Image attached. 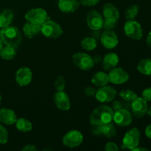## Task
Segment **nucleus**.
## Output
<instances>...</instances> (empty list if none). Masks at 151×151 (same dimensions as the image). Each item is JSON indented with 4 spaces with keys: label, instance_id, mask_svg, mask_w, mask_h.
Listing matches in <instances>:
<instances>
[{
    "label": "nucleus",
    "instance_id": "nucleus-1",
    "mask_svg": "<svg viewBox=\"0 0 151 151\" xmlns=\"http://www.w3.org/2000/svg\"><path fill=\"white\" fill-rule=\"evenodd\" d=\"M114 111L110 106L101 105L96 108L90 116V123L94 126L105 125L113 121Z\"/></svg>",
    "mask_w": 151,
    "mask_h": 151
},
{
    "label": "nucleus",
    "instance_id": "nucleus-15",
    "mask_svg": "<svg viewBox=\"0 0 151 151\" xmlns=\"http://www.w3.org/2000/svg\"><path fill=\"white\" fill-rule=\"evenodd\" d=\"M101 44L105 48L114 49L117 46L119 43V39L116 34L113 30H108L106 29L104 32H102L100 36Z\"/></svg>",
    "mask_w": 151,
    "mask_h": 151
},
{
    "label": "nucleus",
    "instance_id": "nucleus-32",
    "mask_svg": "<svg viewBox=\"0 0 151 151\" xmlns=\"http://www.w3.org/2000/svg\"><path fill=\"white\" fill-rule=\"evenodd\" d=\"M66 87V81L63 76H58L55 81V88L56 91H64Z\"/></svg>",
    "mask_w": 151,
    "mask_h": 151
},
{
    "label": "nucleus",
    "instance_id": "nucleus-41",
    "mask_svg": "<svg viewBox=\"0 0 151 151\" xmlns=\"http://www.w3.org/2000/svg\"><path fill=\"white\" fill-rule=\"evenodd\" d=\"M92 59H93V61H94V64H98V63H101L102 60H103L102 57L100 55H95L93 56Z\"/></svg>",
    "mask_w": 151,
    "mask_h": 151
},
{
    "label": "nucleus",
    "instance_id": "nucleus-35",
    "mask_svg": "<svg viewBox=\"0 0 151 151\" xmlns=\"http://www.w3.org/2000/svg\"><path fill=\"white\" fill-rule=\"evenodd\" d=\"M105 150L106 151H118L119 150V147H118L117 145L114 142H108L105 146Z\"/></svg>",
    "mask_w": 151,
    "mask_h": 151
},
{
    "label": "nucleus",
    "instance_id": "nucleus-23",
    "mask_svg": "<svg viewBox=\"0 0 151 151\" xmlns=\"http://www.w3.org/2000/svg\"><path fill=\"white\" fill-rule=\"evenodd\" d=\"M91 83L96 86H104L109 83V75L103 72H98L93 75Z\"/></svg>",
    "mask_w": 151,
    "mask_h": 151
},
{
    "label": "nucleus",
    "instance_id": "nucleus-3",
    "mask_svg": "<svg viewBox=\"0 0 151 151\" xmlns=\"http://www.w3.org/2000/svg\"><path fill=\"white\" fill-rule=\"evenodd\" d=\"M41 32L46 38L55 39L63 34V29L57 22L48 19L41 24Z\"/></svg>",
    "mask_w": 151,
    "mask_h": 151
},
{
    "label": "nucleus",
    "instance_id": "nucleus-39",
    "mask_svg": "<svg viewBox=\"0 0 151 151\" xmlns=\"http://www.w3.org/2000/svg\"><path fill=\"white\" fill-rule=\"evenodd\" d=\"M101 31L100 29H91V32L90 33L91 37H92L93 38L97 41L98 39H100V36H101Z\"/></svg>",
    "mask_w": 151,
    "mask_h": 151
},
{
    "label": "nucleus",
    "instance_id": "nucleus-38",
    "mask_svg": "<svg viewBox=\"0 0 151 151\" xmlns=\"http://www.w3.org/2000/svg\"><path fill=\"white\" fill-rule=\"evenodd\" d=\"M95 93L96 90L93 87L88 86L84 89V94L88 97H93V96L95 95Z\"/></svg>",
    "mask_w": 151,
    "mask_h": 151
},
{
    "label": "nucleus",
    "instance_id": "nucleus-10",
    "mask_svg": "<svg viewBox=\"0 0 151 151\" xmlns=\"http://www.w3.org/2000/svg\"><path fill=\"white\" fill-rule=\"evenodd\" d=\"M131 111L133 115L137 118H142L147 114L148 109L147 102L142 97H137L131 102Z\"/></svg>",
    "mask_w": 151,
    "mask_h": 151
},
{
    "label": "nucleus",
    "instance_id": "nucleus-11",
    "mask_svg": "<svg viewBox=\"0 0 151 151\" xmlns=\"http://www.w3.org/2000/svg\"><path fill=\"white\" fill-rule=\"evenodd\" d=\"M113 120L117 125L121 127L128 126L133 121V116L129 110L119 109L114 112Z\"/></svg>",
    "mask_w": 151,
    "mask_h": 151
},
{
    "label": "nucleus",
    "instance_id": "nucleus-24",
    "mask_svg": "<svg viewBox=\"0 0 151 151\" xmlns=\"http://www.w3.org/2000/svg\"><path fill=\"white\" fill-rule=\"evenodd\" d=\"M13 11L10 9H6L2 12L0 13V28L10 26L13 20Z\"/></svg>",
    "mask_w": 151,
    "mask_h": 151
},
{
    "label": "nucleus",
    "instance_id": "nucleus-28",
    "mask_svg": "<svg viewBox=\"0 0 151 151\" xmlns=\"http://www.w3.org/2000/svg\"><path fill=\"white\" fill-rule=\"evenodd\" d=\"M81 47L87 51H92L97 47V41L91 36L84 38L81 41Z\"/></svg>",
    "mask_w": 151,
    "mask_h": 151
},
{
    "label": "nucleus",
    "instance_id": "nucleus-17",
    "mask_svg": "<svg viewBox=\"0 0 151 151\" xmlns=\"http://www.w3.org/2000/svg\"><path fill=\"white\" fill-rule=\"evenodd\" d=\"M94 133L97 135L104 136L107 138H112L115 137L116 134V130L114 125L110 122V123L105 124L102 125H97L94 126Z\"/></svg>",
    "mask_w": 151,
    "mask_h": 151
},
{
    "label": "nucleus",
    "instance_id": "nucleus-13",
    "mask_svg": "<svg viewBox=\"0 0 151 151\" xmlns=\"http://www.w3.org/2000/svg\"><path fill=\"white\" fill-rule=\"evenodd\" d=\"M53 101L59 110L66 111L70 109V99L64 91H57V92L53 96Z\"/></svg>",
    "mask_w": 151,
    "mask_h": 151
},
{
    "label": "nucleus",
    "instance_id": "nucleus-47",
    "mask_svg": "<svg viewBox=\"0 0 151 151\" xmlns=\"http://www.w3.org/2000/svg\"><path fill=\"white\" fill-rule=\"evenodd\" d=\"M1 94H0V103H1Z\"/></svg>",
    "mask_w": 151,
    "mask_h": 151
},
{
    "label": "nucleus",
    "instance_id": "nucleus-40",
    "mask_svg": "<svg viewBox=\"0 0 151 151\" xmlns=\"http://www.w3.org/2000/svg\"><path fill=\"white\" fill-rule=\"evenodd\" d=\"M23 151H36L37 148L33 145H27L22 148Z\"/></svg>",
    "mask_w": 151,
    "mask_h": 151
},
{
    "label": "nucleus",
    "instance_id": "nucleus-7",
    "mask_svg": "<svg viewBox=\"0 0 151 151\" xmlns=\"http://www.w3.org/2000/svg\"><path fill=\"white\" fill-rule=\"evenodd\" d=\"M73 63L81 70H90L94 66V63L91 56L85 52H77L72 57Z\"/></svg>",
    "mask_w": 151,
    "mask_h": 151
},
{
    "label": "nucleus",
    "instance_id": "nucleus-46",
    "mask_svg": "<svg viewBox=\"0 0 151 151\" xmlns=\"http://www.w3.org/2000/svg\"><path fill=\"white\" fill-rule=\"evenodd\" d=\"M2 47H3V43L2 41H1V38H0V51H1V50L2 49Z\"/></svg>",
    "mask_w": 151,
    "mask_h": 151
},
{
    "label": "nucleus",
    "instance_id": "nucleus-45",
    "mask_svg": "<svg viewBox=\"0 0 151 151\" xmlns=\"http://www.w3.org/2000/svg\"><path fill=\"white\" fill-rule=\"evenodd\" d=\"M147 114H148V115H149V116H150V117H151V106H150V108H149V109H147Z\"/></svg>",
    "mask_w": 151,
    "mask_h": 151
},
{
    "label": "nucleus",
    "instance_id": "nucleus-8",
    "mask_svg": "<svg viewBox=\"0 0 151 151\" xmlns=\"http://www.w3.org/2000/svg\"><path fill=\"white\" fill-rule=\"evenodd\" d=\"M83 141V136L82 133L77 130H72L66 133L63 137L62 142L63 145L69 148L78 147Z\"/></svg>",
    "mask_w": 151,
    "mask_h": 151
},
{
    "label": "nucleus",
    "instance_id": "nucleus-19",
    "mask_svg": "<svg viewBox=\"0 0 151 151\" xmlns=\"http://www.w3.org/2000/svg\"><path fill=\"white\" fill-rule=\"evenodd\" d=\"M103 16L105 19L116 22L119 18V12L113 4L107 3L103 6Z\"/></svg>",
    "mask_w": 151,
    "mask_h": 151
},
{
    "label": "nucleus",
    "instance_id": "nucleus-42",
    "mask_svg": "<svg viewBox=\"0 0 151 151\" xmlns=\"http://www.w3.org/2000/svg\"><path fill=\"white\" fill-rule=\"evenodd\" d=\"M145 135L147 136V138L151 139V124L147 125V128H145Z\"/></svg>",
    "mask_w": 151,
    "mask_h": 151
},
{
    "label": "nucleus",
    "instance_id": "nucleus-2",
    "mask_svg": "<svg viewBox=\"0 0 151 151\" xmlns=\"http://www.w3.org/2000/svg\"><path fill=\"white\" fill-rule=\"evenodd\" d=\"M0 38L3 44L17 49L22 42V33L19 28L15 26H7L1 28Z\"/></svg>",
    "mask_w": 151,
    "mask_h": 151
},
{
    "label": "nucleus",
    "instance_id": "nucleus-27",
    "mask_svg": "<svg viewBox=\"0 0 151 151\" xmlns=\"http://www.w3.org/2000/svg\"><path fill=\"white\" fill-rule=\"evenodd\" d=\"M16 56V49L10 46L6 45L0 51V57L6 60H10Z\"/></svg>",
    "mask_w": 151,
    "mask_h": 151
},
{
    "label": "nucleus",
    "instance_id": "nucleus-43",
    "mask_svg": "<svg viewBox=\"0 0 151 151\" xmlns=\"http://www.w3.org/2000/svg\"><path fill=\"white\" fill-rule=\"evenodd\" d=\"M146 42H147V46L151 48V31L147 34V38H146Z\"/></svg>",
    "mask_w": 151,
    "mask_h": 151
},
{
    "label": "nucleus",
    "instance_id": "nucleus-37",
    "mask_svg": "<svg viewBox=\"0 0 151 151\" xmlns=\"http://www.w3.org/2000/svg\"><path fill=\"white\" fill-rule=\"evenodd\" d=\"M142 97L147 102H151V87L145 88L142 91Z\"/></svg>",
    "mask_w": 151,
    "mask_h": 151
},
{
    "label": "nucleus",
    "instance_id": "nucleus-6",
    "mask_svg": "<svg viewBox=\"0 0 151 151\" xmlns=\"http://www.w3.org/2000/svg\"><path fill=\"white\" fill-rule=\"evenodd\" d=\"M124 31L128 38L133 40H140L143 36L141 24L135 20H128L124 25Z\"/></svg>",
    "mask_w": 151,
    "mask_h": 151
},
{
    "label": "nucleus",
    "instance_id": "nucleus-20",
    "mask_svg": "<svg viewBox=\"0 0 151 151\" xmlns=\"http://www.w3.org/2000/svg\"><path fill=\"white\" fill-rule=\"evenodd\" d=\"M118 63H119V57L114 52H109L106 54L102 60L103 69L109 72L116 67Z\"/></svg>",
    "mask_w": 151,
    "mask_h": 151
},
{
    "label": "nucleus",
    "instance_id": "nucleus-5",
    "mask_svg": "<svg viewBox=\"0 0 151 151\" xmlns=\"http://www.w3.org/2000/svg\"><path fill=\"white\" fill-rule=\"evenodd\" d=\"M25 19L27 22L35 24L41 25L49 19L47 11L41 7L32 8L25 14Z\"/></svg>",
    "mask_w": 151,
    "mask_h": 151
},
{
    "label": "nucleus",
    "instance_id": "nucleus-31",
    "mask_svg": "<svg viewBox=\"0 0 151 151\" xmlns=\"http://www.w3.org/2000/svg\"><path fill=\"white\" fill-rule=\"evenodd\" d=\"M131 103H130V102L125 101L123 100H122V101H120V100H115L112 103V109L114 111H116L122 109L129 110V109H131Z\"/></svg>",
    "mask_w": 151,
    "mask_h": 151
},
{
    "label": "nucleus",
    "instance_id": "nucleus-22",
    "mask_svg": "<svg viewBox=\"0 0 151 151\" xmlns=\"http://www.w3.org/2000/svg\"><path fill=\"white\" fill-rule=\"evenodd\" d=\"M41 25L35 24L28 22L23 27V32L25 36L28 38H32L34 36L41 32Z\"/></svg>",
    "mask_w": 151,
    "mask_h": 151
},
{
    "label": "nucleus",
    "instance_id": "nucleus-26",
    "mask_svg": "<svg viewBox=\"0 0 151 151\" xmlns=\"http://www.w3.org/2000/svg\"><path fill=\"white\" fill-rule=\"evenodd\" d=\"M15 124L16 128L22 133L29 132L32 129V122L25 118H19Z\"/></svg>",
    "mask_w": 151,
    "mask_h": 151
},
{
    "label": "nucleus",
    "instance_id": "nucleus-44",
    "mask_svg": "<svg viewBox=\"0 0 151 151\" xmlns=\"http://www.w3.org/2000/svg\"><path fill=\"white\" fill-rule=\"evenodd\" d=\"M132 150H134V151H136V150H137V151H147V150H148V149L144 148V147H139V146H137V147H134V148Z\"/></svg>",
    "mask_w": 151,
    "mask_h": 151
},
{
    "label": "nucleus",
    "instance_id": "nucleus-30",
    "mask_svg": "<svg viewBox=\"0 0 151 151\" xmlns=\"http://www.w3.org/2000/svg\"><path fill=\"white\" fill-rule=\"evenodd\" d=\"M139 6L137 4H132L128 7L126 10H125V18L127 20H133L134 18L137 17V16L139 13Z\"/></svg>",
    "mask_w": 151,
    "mask_h": 151
},
{
    "label": "nucleus",
    "instance_id": "nucleus-9",
    "mask_svg": "<svg viewBox=\"0 0 151 151\" xmlns=\"http://www.w3.org/2000/svg\"><path fill=\"white\" fill-rule=\"evenodd\" d=\"M116 90L114 88L109 86H104L99 88L96 91L95 97L96 100L100 103H109L114 100L115 97L116 95Z\"/></svg>",
    "mask_w": 151,
    "mask_h": 151
},
{
    "label": "nucleus",
    "instance_id": "nucleus-36",
    "mask_svg": "<svg viewBox=\"0 0 151 151\" xmlns=\"http://www.w3.org/2000/svg\"><path fill=\"white\" fill-rule=\"evenodd\" d=\"M100 1V0H80V2L82 5L86 7H91L94 6Z\"/></svg>",
    "mask_w": 151,
    "mask_h": 151
},
{
    "label": "nucleus",
    "instance_id": "nucleus-33",
    "mask_svg": "<svg viewBox=\"0 0 151 151\" xmlns=\"http://www.w3.org/2000/svg\"><path fill=\"white\" fill-rule=\"evenodd\" d=\"M8 141V132L3 125H0V144H6Z\"/></svg>",
    "mask_w": 151,
    "mask_h": 151
},
{
    "label": "nucleus",
    "instance_id": "nucleus-48",
    "mask_svg": "<svg viewBox=\"0 0 151 151\" xmlns=\"http://www.w3.org/2000/svg\"><path fill=\"white\" fill-rule=\"evenodd\" d=\"M0 30H1V29H0Z\"/></svg>",
    "mask_w": 151,
    "mask_h": 151
},
{
    "label": "nucleus",
    "instance_id": "nucleus-29",
    "mask_svg": "<svg viewBox=\"0 0 151 151\" xmlns=\"http://www.w3.org/2000/svg\"><path fill=\"white\" fill-rule=\"evenodd\" d=\"M119 97L122 98V100H125L127 102H131L134 100H135L138 96H137V93L135 91H132L131 89H125L122 90L119 92Z\"/></svg>",
    "mask_w": 151,
    "mask_h": 151
},
{
    "label": "nucleus",
    "instance_id": "nucleus-4",
    "mask_svg": "<svg viewBox=\"0 0 151 151\" xmlns=\"http://www.w3.org/2000/svg\"><path fill=\"white\" fill-rule=\"evenodd\" d=\"M140 131L137 128H133L125 133L122 139V147L132 150L139 145Z\"/></svg>",
    "mask_w": 151,
    "mask_h": 151
},
{
    "label": "nucleus",
    "instance_id": "nucleus-21",
    "mask_svg": "<svg viewBox=\"0 0 151 151\" xmlns=\"http://www.w3.org/2000/svg\"><path fill=\"white\" fill-rule=\"evenodd\" d=\"M16 112L10 109H0V122L6 125H13L17 120Z\"/></svg>",
    "mask_w": 151,
    "mask_h": 151
},
{
    "label": "nucleus",
    "instance_id": "nucleus-25",
    "mask_svg": "<svg viewBox=\"0 0 151 151\" xmlns=\"http://www.w3.org/2000/svg\"><path fill=\"white\" fill-rule=\"evenodd\" d=\"M137 70L142 75H151V58H145L140 60L137 65Z\"/></svg>",
    "mask_w": 151,
    "mask_h": 151
},
{
    "label": "nucleus",
    "instance_id": "nucleus-16",
    "mask_svg": "<svg viewBox=\"0 0 151 151\" xmlns=\"http://www.w3.org/2000/svg\"><path fill=\"white\" fill-rule=\"evenodd\" d=\"M16 82L20 86H26L29 85L32 79V73L28 67H22L18 69L16 73Z\"/></svg>",
    "mask_w": 151,
    "mask_h": 151
},
{
    "label": "nucleus",
    "instance_id": "nucleus-14",
    "mask_svg": "<svg viewBox=\"0 0 151 151\" xmlns=\"http://www.w3.org/2000/svg\"><path fill=\"white\" fill-rule=\"evenodd\" d=\"M109 82L113 84H122L126 83L129 79V75L122 68L115 67L110 71L109 74Z\"/></svg>",
    "mask_w": 151,
    "mask_h": 151
},
{
    "label": "nucleus",
    "instance_id": "nucleus-12",
    "mask_svg": "<svg viewBox=\"0 0 151 151\" xmlns=\"http://www.w3.org/2000/svg\"><path fill=\"white\" fill-rule=\"evenodd\" d=\"M104 19L96 10H91L86 16V24L91 29H101L103 26Z\"/></svg>",
    "mask_w": 151,
    "mask_h": 151
},
{
    "label": "nucleus",
    "instance_id": "nucleus-18",
    "mask_svg": "<svg viewBox=\"0 0 151 151\" xmlns=\"http://www.w3.org/2000/svg\"><path fill=\"white\" fill-rule=\"evenodd\" d=\"M81 2L78 0H59L58 7L63 13H74L79 8Z\"/></svg>",
    "mask_w": 151,
    "mask_h": 151
},
{
    "label": "nucleus",
    "instance_id": "nucleus-34",
    "mask_svg": "<svg viewBox=\"0 0 151 151\" xmlns=\"http://www.w3.org/2000/svg\"><path fill=\"white\" fill-rule=\"evenodd\" d=\"M116 24V22H113V21L107 20V19H104V22H103V27L105 28V29H108V30H113L115 28Z\"/></svg>",
    "mask_w": 151,
    "mask_h": 151
}]
</instances>
